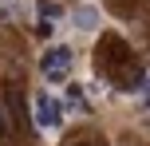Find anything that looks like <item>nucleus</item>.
<instances>
[{"label":"nucleus","instance_id":"8","mask_svg":"<svg viewBox=\"0 0 150 146\" xmlns=\"http://www.w3.org/2000/svg\"><path fill=\"white\" fill-rule=\"evenodd\" d=\"M75 146H83V142H75Z\"/></svg>","mask_w":150,"mask_h":146},{"label":"nucleus","instance_id":"5","mask_svg":"<svg viewBox=\"0 0 150 146\" xmlns=\"http://www.w3.org/2000/svg\"><path fill=\"white\" fill-rule=\"evenodd\" d=\"M40 16H59V4H52V0H40Z\"/></svg>","mask_w":150,"mask_h":146},{"label":"nucleus","instance_id":"2","mask_svg":"<svg viewBox=\"0 0 150 146\" xmlns=\"http://www.w3.org/2000/svg\"><path fill=\"white\" fill-rule=\"evenodd\" d=\"M71 63H75V51H71L67 44H55V47H47V51H44L40 71L55 83V79H67V75H71Z\"/></svg>","mask_w":150,"mask_h":146},{"label":"nucleus","instance_id":"7","mask_svg":"<svg viewBox=\"0 0 150 146\" xmlns=\"http://www.w3.org/2000/svg\"><path fill=\"white\" fill-rule=\"evenodd\" d=\"M0 138H4V111H0Z\"/></svg>","mask_w":150,"mask_h":146},{"label":"nucleus","instance_id":"4","mask_svg":"<svg viewBox=\"0 0 150 146\" xmlns=\"http://www.w3.org/2000/svg\"><path fill=\"white\" fill-rule=\"evenodd\" d=\"M91 24H95V8H75V28H91Z\"/></svg>","mask_w":150,"mask_h":146},{"label":"nucleus","instance_id":"1","mask_svg":"<svg viewBox=\"0 0 150 146\" xmlns=\"http://www.w3.org/2000/svg\"><path fill=\"white\" fill-rule=\"evenodd\" d=\"M99 67H103V75H111L119 87H138L142 83V67L134 63V55H130V47L122 44V39H103V51H99Z\"/></svg>","mask_w":150,"mask_h":146},{"label":"nucleus","instance_id":"3","mask_svg":"<svg viewBox=\"0 0 150 146\" xmlns=\"http://www.w3.org/2000/svg\"><path fill=\"white\" fill-rule=\"evenodd\" d=\"M59 123H63V103L55 99V95L40 91V95H36V126H44V130H55Z\"/></svg>","mask_w":150,"mask_h":146},{"label":"nucleus","instance_id":"6","mask_svg":"<svg viewBox=\"0 0 150 146\" xmlns=\"http://www.w3.org/2000/svg\"><path fill=\"white\" fill-rule=\"evenodd\" d=\"M142 91H146V95H150V75H146V79H142Z\"/></svg>","mask_w":150,"mask_h":146}]
</instances>
